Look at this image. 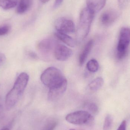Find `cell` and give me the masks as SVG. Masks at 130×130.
Segmentation results:
<instances>
[{"label":"cell","instance_id":"484cf974","mask_svg":"<svg viewBox=\"0 0 130 130\" xmlns=\"http://www.w3.org/2000/svg\"><path fill=\"white\" fill-rule=\"evenodd\" d=\"M63 1V0H55L54 5V8H56L59 7Z\"/></svg>","mask_w":130,"mask_h":130},{"label":"cell","instance_id":"cb8c5ba5","mask_svg":"<svg viewBox=\"0 0 130 130\" xmlns=\"http://www.w3.org/2000/svg\"><path fill=\"white\" fill-rule=\"evenodd\" d=\"M27 55L31 58L33 59H37L38 58V56L36 54L32 51H29L27 52Z\"/></svg>","mask_w":130,"mask_h":130},{"label":"cell","instance_id":"f1b7e54d","mask_svg":"<svg viewBox=\"0 0 130 130\" xmlns=\"http://www.w3.org/2000/svg\"><path fill=\"white\" fill-rule=\"evenodd\" d=\"M69 130H75L74 129H70Z\"/></svg>","mask_w":130,"mask_h":130},{"label":"cell","instance_id":"9a60e30c","mask_svg":"<svg viewBox=\"0 0 130 130\" xmlns=\"http://www.w3.org/2000/svg\"><path fill=\"white\" fill-rule=\"evenodd\" d=\"M104 83V79L102 77H98L89 83V88L91 91H95L102 87Z\"/></svg>","mask_w":130,"mask_h":130},{"label":"cell","instance_id":"277c9868","mask_svg":"<svg viewBox=\"0 0 130 130\" xmlns=\"http://www.w3.org/2000/svg\"><path fill=\"white\" fill-rule=\"evenodd\" d=\"M94 116L88 111L79 110L70 113L67 115L66 120L72 124L77 125H87L94 121Z\"/></svg>","mask_w":130,"mask_h":130},{"label":"cell","instance_id":"8fae6325","mask_svg":"<svg viewBox=\"0 0 130 130\" xmlns=\"http://www.w3.org/2000/svg\"><path fill=\"white\" fill-rule=\"evenodd\" d=\"M106 2V0H86L87 7L95 14L104 7Z\"/></svg>","mask_w":130,"mask_h":130},{"label":"cell","instance_id":"e0dca14e","mask_svg":"<svg viewBox=\"0 0 130 130\" xmlns=\"http://www.w3.org/2000/svg\"><path fill=\"white\" fill-rule=\"evenodd\" d=\"M58 121L55 118L48 120L44 125L42 130H55L58 125Z\"/></svg>","mask_w":130,"mask_h":130},{"label":"cell","instance_id":"30bf717a","mask_svg":"<svg viewBox=\"0 0 130 130\" xmlns=\"http://www.w3.org/2000/svg\"><path fill=\"white\" fill-rule=\"evenodd\" d=\"M56 45L55 41L51 39H45L39 43L38 49L41 52L47 54L51 52L55 49Z\"/></svg>","mask_w":130,"mask_h":130},{"label":"cell","instance_id":"4fadbf2b","mask_svg":"<svg viewBox=\"0 0 130 130\" xmlns=\"http://www.w3.org/2000/svg\"><path fill=\"white\" fill-rule=\"evenodd\" d=\"M33 0H19L18 2L17 12L19 14H23L27 12L31 8Z\"/></svg>","mask_w":130,"mask_h":130},{"label":"cell","instance_id":"9c48e42d","mask_svg":"<svg viewBox=\"0 0 130 130\" xmlns=\"http://www.w3.org/2000/svg\"><path fill=\"white\" fill-rule=\"evenodd\" d=\"M119 17L118 12L114 9H109L103 12L100 18L101 24L104 26L108 27L114 23Z\"/></svg>","mask_w":130,"mask_h":130},{"label":"cell","instance_id":"44dd1931","mask_svg":"<svg viewBox=\"0 0 130 130\" xmlns=\"http://www.w3.org/2000/svg\"><path fill=\"white\" fill-rule=\"evenodd\" d=\"M11 27L8 24H4L0 26V36H5L10 32Z\"/></svg>","mask_w":130,"mask_h":130},{"label":"cell","instance_id":"6da1fadb","mask_svg":"<svg viewBox=\"0 0 130 130\" xmlns=\"http://www.w3.org/2000/svg\"><path fill=\"white\" fill-rule=\"evenodd\" d=\"M29 78V75L25 72L21 73L17 77L13 88L5 98V107L7 110H11L17 103L23 94Z\"/></svg>","mask_w":130,"mask_h":130},{"label":"cell","instance_id":"7c38bea8","mask_svg":"<svg viewBox=\"0 0 130 130\" xmlns=\"http://www.w3.org/2000/svg\"><path fill=\"white\" fill-rule=\"evenodd\" d=\"M94 44V41L92 40H91L84 46L79 58V62L80 66H82L85 63L93 48Z\"/></svg>","mask_w":130,"mask_h":130},{"label":"cell","instance_id":"7402d4cb","mask_svg":"<svg viewBox=\"0 0 130 130\" xmlns=\"http://www.w3.org/2000/svg\"><path fill=\"white\" fill-rule=\"evenodd\" d=\"M130 1V0H118L119 7L121 9H125L128 6Z\"/></svg>","mask_w":130,"mask_h":130},{"label":"cell","instance_id":"83f0119b","mask_svg":"<svg viewBox=\"0 0 130 130\" xmlns=\"http://www.w3.org/2000/svg\"><path fill=\"white\" fill-rule=\"evenodd\" d=\"M1 130H10L8 128H4V129H2Z\"/></svg>","mask_w":130,"mask_h":130},{"label":"cell","instance_id":"ac0fdd59","mask_svg":"<svg viewBox=\"0 0 130 130\" xmlns=\"http://www.w3.org/2000/svg\"><path fill=\"white\" fill-rule=\"evenodd\" d=\"M86 67L89 72H95L98 70L99 64L97 60L92 59L88 62L86 65Z\"/></svg>","mask_w":130,"mask_h":130},{"label":"cell","instance_id":"52a82bcc","mask_svg":"<svg viewBox=\"0 0 130 130\" xmlns=\"http://www.w3.org/2000/svg\"><path fill=\"white\" fill-rule=\"evenodd\" d=\"M67 81L66 79L60 84L49 88L48 98L50 101L54 102L59 99L66 90Z\"/></svg>","mask_w":130,"mask_h":130},{"label":"cell","instance_id":"5b68a950","mask_svg":"<svg viewBox=\"0 0 130 130\" xmlns=\"http://www.w3.org/2000/svg\"><path fill=\"white\" fill-rule=\"evenodd\" d=\"M130 43V28L123 27L120 31L117 47V57L118 59H123L126 56Z\"/></svg>","mask_w":130,"mask_h":130},{"label":"cell","instance_id":"8992f818","mask_svg":"<svg viewBox=\"0 0 130 130\" xmlns=\"http://www.w3.org/2000/svg\"><path fill=\"white\" fill-rule=\"evenodd\" d=\"M55 26L57 31L68 34L75 32V24L71 19L65 17L57 19L55 23Z\"/></svg>","mask_w":130,"mask_h":130},{"label":"cell","instance_id":"5bb4252c","mask_svg":"<svg viewBox=\"0 0 130 130\" xmlns=\"http://www.w3.org/2000/svg\"><path fill=\"white\" fill-rule=\"evenodd\" d=\"M55 36L58 39L62 41L69 46L71 47H74L75 46V41L67 34L57 31L55 33Z\"/></svg>","mask_w":130,"mask_h":130},{"label":"cell","instance_id":"d4e9b609","mask_svg":"<svg viewBox=\"0 0 130 130\" xmlns=\"http://www.w3.org/2000/svg\"><path fill=\"white\" fill-rule=\"evenodd\" d=\"M6 60V56L4 53H0V67L4 64Z\"/></svg>","mask_w":130,"mask_h":130},{"label":"cell","instance_id":"7a4b0ae2","mask_svg":"<svg viewBox=\"0 0 130 130\" xmlns=\"http://www.w3.org/2000/svg\"><path fill=\"white\" fill-rule=\"evenodd\" d=\"M95 14L87 7L81 11L77 29V37L79 41L85 39L88 34Z\"/></svg>","mask_w":130,"mask_h":130},{"label":"cell","instance_id":"603a6c76","mask_svg":"<svg viewBox=\"0 0 130 130\" xmlns=\"http://www.w3.org/2000/svg\"><path fill=\"white\" fill-rule=\"evenodd\" d=\"M127 123L126 120H123L119 126L117 130H126V129Z\"/></svg>","mask_w":130,"mask_h":130},{"label":"cell","instance_id":"ba28073f","mask_svg":"<svg viewBox=\"0 0 130 130\" xmlns=\"http://www.w3.org/2000/svg\"><path fill=\"white\" fill-rule=\"evenodd\" d=\"M56 59L60 61H65L72 55L73 51L70 48L62 44H57L54 50Z\"/></svg>","mask_w":130,"mask_h":130},{"label":"cell","instance_id":"2e32d148","mask_svg":"<svg viewBox=\"0 0 130 130\" xmlns=\"http://www.w3.org/2000/svg\"><path fill=\"white\" fill-rule=\"evenodd\" d=\"M18 2V0H0V7L4 10H9L17 6Z\"/></svg>","mask_w":130,"mask_h":130},{"label":"cell","instance_id":"3957f363","mask_svg":"<svg viewBox=\"0 0 130 130\" xmlns=\"http://www.w3.org/2000/svg\"><path fill=\"white\" fill-rule=\"evenodd\" d=\"M66 79L61 71L55 67L47 68L40 76L42 82L49 88L60 84Z\"/></svg>","mask_w":130,"mask_h":130},{"label":"cell","instance_id":"4316f807","mask_svg":"<svg viewBox=\"0 0 130 130\" xmlns=\"http://www.w3.org/2000/svg\"><path fill=\"white\" fill-rule=\"evenodd\" d=\"M50 0H40V2L43 4L47 3Z\"/></svg>","mask_w":130,"mask_h":130},{"label":"cell","instance_id":"ffe728a7","mask_svg":"<svg viewBox=\"0 0 130 130\" xmlns=\"http://www.w3.org/2000/svg\"><path fill=\"white\" fill-rule=\"evenodd\" d=\"M86 107L88 110V112L92 115H96L99 112L98 108L97 105L92 102H89L86 105Z\"/></svg>","mask_w":130,"mask_h":130},{"label":"cell","instance_id":"d6986e66","mask_svg":"<svg viewBox=\"0 0 130 130\" xmlns=\"http://www.w3.org/2000/svg\"><path fill=\"white\" fill-rule=\"evenodd\" d=\"M113 119L112 116L107 115L105 117L103 125V130H110L111 129L113 124Z\"/></svg>","mask_w":130,"mask_h":130}]
</instances>
